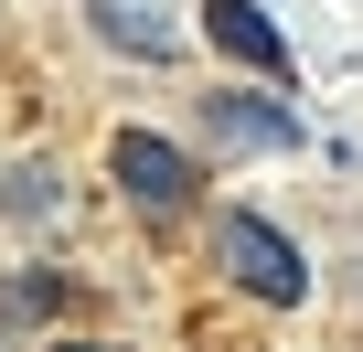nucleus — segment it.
Listing matches in <instances>:
<instances>
[{
	"mask_svg": "<svg viewBox=\"0 0 363 352\" xmlns=\"http://www.w3.org/2000/svg\"><path fill=\"white\" fill-rule=\"evenodd\" d=\"M214 267H225L246 299H267V310L310 299V267H299V246H289L278 225H257V214H225V225H214Z\"/></svg>",
	"mask_w": 363,
	"mask_h": 352,
	"instance_id": "nucleus-1",
	"label": "nucleus"
},
{
	"mask_svg": "<svg viewBox=\"0 0 363 352\" xmlns=\"http://www.w3.org/2000/svg\"><path fill=\"white\" fill-rule=\"evenodd\" d=\"M107 171H118V193H128L139 214H182V203H193V182H203V171L182 160V149H171L160 128H118Z\"/></svg>",
	"mask_w": 363,
	"mask_h": 352,
	"instance_id": "nucleus-2",
	"label": "nucleus"
},
{
	"mask_svg": "<svg viewBox=\"0 0 363 352\" xmlns=\"http://www.w3.org/2000/svg\"><path fill=\"white\" fill-rule=\"evenodd\" d=\"M203 33H214V54H235V64H257L267 86H289V33L257 11V0H214V11H203Z\"/></svg>",
	"mask_w": 363,
	"mask_h": 352,
	"instance_id": "nucleus-3",
	"label": "nucleus"
},
{
	"mask_svg": "<svg viewBox=\"0 0 363 352\" xmlns=\"http://www.w3.org/2000/svg\"><path fill=\"white\" fill-rule=\"evenodd\" d=\"M203 118H214L225 149H289V139H299V118L267 107V96H203Z\"/></svg>",
	"mask_w": 363,
	"mask_h": 352,
	"instance_id": "nucleus-4",
	"label": "nucleus"
},
{
	"mask_svg": "<svg viewBox=\"0 0 363 352\" xmlns=\"http://www.w3.org/2000/svg\"><path fill=\"white\" fill-rule=\"evenodd\" d=\"M96 33H107V43H128V54H150V64L171 54V22H150V11H128V0H96Z\"/></svg>",
	"mask_w": 363,
	"mask_h": 352,
	"instance_id": "nucleus-5",
	"label": "nucleus"
},
{
	"mask_svg": "<svg viewBox=\"0 0 363 352\" xmlns=\"http://www.w3.org/2000/svg\"><path fill=\"white\" fill-rule=\"evenodd\" d=\"M11 214H54V171H11Z\"/></svg>",
	"mask_w": 363,
	"mask_h": 352,
	"instance_id": "nucleus-6",
	"label": "nucleus"
},
{
	"mask_svg": "<svg viewBox=\"0 0 363 352\" xmlns=\"http://www.w3.org/2000/svg\"><path fill=\"white\" fill-rule=\"evenodd\" d=\"M54 352H107V341H54Z\"/></svg>",
	"mask_w": 363,
	"mask_h": 352,
	"instance_id": "nucleus-7",
	"label": "nucleus"
}]
</instances>
